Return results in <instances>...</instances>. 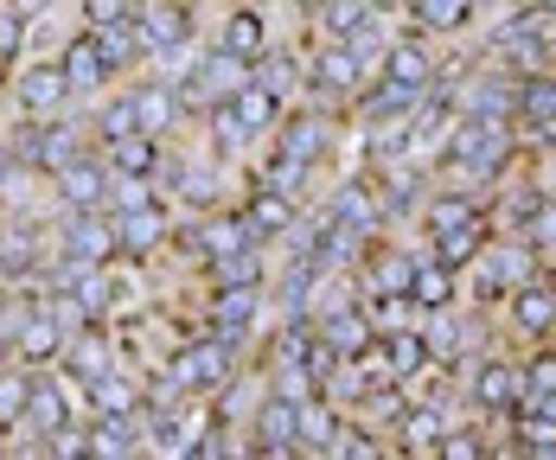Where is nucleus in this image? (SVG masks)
Segmentation results:
<instances>
[{
	"label": "nucleus",
	"mask_w": 556,
	"mask_h": 460,
	"mask_svg": "<svg viewBox=\"0 0 556 460\" xmlns=\"http://www.w3.org/2000/svg\"><path fill=\"white\" fill-rule=\"evenodd\" d=\"M237 212H243V225L256 243H269V237H288V230L301 225V212H294V199H281L269 186H250L243 199H237Z\"/></svg>",
	"instance_id": "24"
},
{
	"label": "nucleus",
	"mask_w": 556,
	"mask_h": 460,
	"mask_svg": "<svg viewBox=\"0 0 556 460\" xmlns=\"http://www.w3.org/2000/svg\"><path fill=\"white\" fill-rule=\"evenodd\" d=\"M327 218H339V225H352L365 243L371 237H384V199H378V186H371V173L365 179H345L333 192V205H327Z\"/></svg>",
	"instance_id": "22"
},
{
	"label": "nucleus",
	"mask_w": 556,
	"mask_h": 460,
	"mask_svg": "<svg viewBox=\"0 0 556 460\" xmlns=\"http://www.w3.org/2000/svg\"><path fill=\"white\" fill-rule=\"evenodd\" d=\"M493 46H511V52H531L544 64H556V7L551 0H511Z\"/></svg>",
	"instance_id": "15"
},
{
	"label": "nucleus",
	"mask_w": 556,
	"mask_h": 460,
	"mask_svg": "<svg viewBox=\"0 0 556 460\" xmlns=\"http://www.w3.org/2000/svg\"><path fill=\"white\" fill-rule=\"evenodd\" d=\"M26 26H33V20H26V13H13V7L0 0V84H7L13 71H20V46H26Z\"/></svg>",
	"instance_id": "39"
},
{
	"label": "nucleus",
	"mask_w": 556,
	"mask_h": 460,
	"mask_svg": "<svg viewBox=\"0 0 556 460\" xmlns=\"http://www.w3.org/2000/svg\"><path fill=\"white\" fill-rule=\"evenodd\" d=\"M90 39H97V52H103V64H110L115 77H128L135 64H141V33H135V20H122V26H90Z\"/></svg>",
	"instance_id": "34"
},
{
	"label": "nucleus",
	"mask_w": 556,
	"mask_h": 460,
	"mask_svg": "<svg viewBox=\"0 0 556 460\" xmlns=\"http://www.w3.org/2000/svg\"><path fill=\"white\" fill-rule=\"evenodd\" d=\"M339 422H345V409H333L320 391H314V397H301V403H294V448H301V455H333Z\"/></svg>",
	"instance_id": "25"
},
{
	"label": "nucleus",
	"mask_w": 556,
	"mask_h": 460,
	"mask_svg": "<svg viewBox=\"0 0 556 460\" xmlns=\"http://www.w3.org/2000/svg\"><path fill=\"white\" fill-rule=\"evenodd\" d=\"M435 455H442V460H480V455H493V435H486L480 422H467V429H454V422H447V435L435 442Z\"/></svg>",
	"instance_id": "38"
},
{
	"label": "nucleus",
	"mask_w": 556,
	"mask_h": 460,
	"mask_svg": "<svg viewBox=\"0 0 556 460\" xmlns=\"http://www.w3.org/2000/svg\"><path fill=\"white\" fill-rule=\"evenodd\" d=\"M0 237H7V205H0Z\"/></svg>",
	"instance_id": "45"
},
{
	"label": "nucleus",
	"mask_w": 556,
	"mask_h": 460,
	"mask_svg": "<svg viewBox=\"0 0 556 460\" xmlns=\"http://www.w3.org/2000/svg\"><path fill=\"white\" fill-rule=\"evenodd\" d=\"M365 320H371V333H396V327H416L422 307L409 288H390V294H365Z\"/></svg>",
	"instance_id": "35"
},
{
	"label": "nucleus",
	"mask_w": 556,
	"mask_h": 460,
	"mask_svg": "<svg viewBox=\"0 0 556 460\" xmlns=\"http://www.w3.org/2000/svg\"><path fill=\"white\" fill-rule=\"evenodd\" d=\"M396 7H403L409 33H422V39H454L480 13V0H396Z\"/></svg>",
	"instance_id": "23"
},
{
	"label": "nucleus",
	"mask_w": 556,
	"mask_h": 460,
	"mask_svg": "<svg viewBox=\"0 0 556 460\" xmlns=\"http://www.w3.org/2000/svg\"><path fill=\"white\" fill-rule=\"evenodd\" d=\"M525 391H556V340H538V352L525 358Z\"/></svg>",
	"instance_id": "40"
},
{
	"label": "nucleus",
	"mask_w": 556,
	"mask_h": 460,
	"mask_svg": "<svg viewBox=\"0 0 556 460\" xmlns=\"http://www.w3.org/2000/svg\"><path fill=\"white\" fill-rule=\"evenodd\" d=\"M365 84H371V64L352 52L345 39H327V46H314V52H307V97H314V103L345 110Z\"/></svg>",
	"instance_id": "4"
},
{
	"label": "nucleus",
	"mask_w": 556,
	"mask_h": 460,
	"mask_svg": "<svg viewBox=\"0 0 556 460\" xmlns=\"http://www.w3.org/2000/svg\"><path fill=\"white\" fill-rule=\"evenodd\" d=\"M52 250L77 256V263H115V230H110V212H64L58 205L52 218Z\"/></svg>",
	"instance_id": "13"
},
{
	"label": "nucleus",
	"mask_w": 556,
	"mask_h": 460,
	"mask_svg": "<svg viewBox=\"0 0 556 460\" xmlns=\"http://www.w3.org/2000/svg\"><path fill=\"white\" fill-rule=\"evenodd\" d=\"M237 371H243V352H230L224 340H212L205 327H199L192 340H179V345L167 352V378H173V391H179V397L212 403L224 384L237 378Z\"/></svg>",
	"instance_id": "2"
},
{
	"label": "nucleus",
	"mask_w": 556,
	"mask_h": 460,
	"mask_svg": "<svg viewBox=\"0 0 556 460\" xmlns=\"http://www.w3.org/2000/svg\"><path fill=\"white\" fill-rule=\"evenodd\" d=\"M518 141L538 154L556 148V64H538L518 77Z\"/></svg>",
	"instance_id": "9"
},
{
	"label": "nucleus",
	"mask_w": 556,
	"mask_h": 460,
	"mask_svg": "<svg viewBox=\"0 0 556 460\" xmlns=\"http://www.w3.org/2000/svg\"><path fill=\"white\" fill-rule=\"evenodd\" d=\"M7 103H13V97H7V84H0V110H7Z\"/></svg>",
	"instance_id": "43"
},
{
	"label": "nucleus",
	"mask_w": 556,
	"mask_h": 460,
	"mask_svg": "<svg viewBox=\"0 0 556 460\" xmlns=\"http://www.w3.org/2000/svg\"><path fill=\"white\" fill-rule=\"evenodd\" d=\"M307 13H314L320 39H352V33H365L378 20V0H314Z\"/></svg>",
	"instance_id": "29"
},
{
	"label": "nucleus",
	"mask_w": 556,
	"mask_h": 460,
	"mask_svg": "<svg viewBox=\"0 0 556 460\" xmlns=\"http://www.w3.org/2000/svg\"><path fill=\"white\" fill-rule=\"evenodd\" d=\"M307 179H314V167H301V161H288V154H269L263 167H256V186H269V192H281V199H307Z\"/></svg>",
	"instance_id": "36"
},
{
	"label": "nucleus",
	"mask_w": 556,
	"mask_h": 460,
	"mask_svg": "<svg viewBox=\"0 0 556 460\" xmlns=\"http://www.w3.org/2000/svg\"><path fill=\"white\" fill-rule=\"evenodd\" d=\"M276 154H288V161H301V167H327L339 154V141H345V110H333V103H288L281 110V122H276Z\"/></svg>",
	"instance_id": "1"
},
{
	"label": "nucleus",
	"mask_w": 556,
	"mask_h": 460,
	"mask_svg": "<svg viewBox=\"0 0 556 460\" xmlns=\"http://www.w3.org/2000/svg\"><path fill=\"white\" fill-rule=\"evenodd\" d=\"M371 358L384 365L390 378H403L409 391H416V378H429V365H435V352H429V340H422V327H396V333H378Z\"/></svg>",
	"instance_id": "20"
},
{
	"label": "nucleus",
	"mask_w": 556,
	"mask_h": 460,
	"mask_svg": "<svg viewBox=\"0 0 556 460\" xmlns=\"http://www.w3.org/2000/svg\"><path fill=\"white\" fill-rule=\"evenodd\" d=\"M52 199L64 212H110V161H103L97 141L77 148V154L52 173Z\"/></svg>",
	"instance_id": "5"
},
{
	"label": "nucleus",
	"mask_w": 556,
	"mask_h": 460,
	"mask_svg": "<svg viewBox=\"0 0 556 460\" xmlns=\"http://www.w3.org/2000/svg\"><path fill=\"white\" fill-rule=\"evenodd\" d=\"M250 77H256L263 90H276L281 103H294V97H307V52L269 39V46L256 52V64H250Z\"/></svg>",
	"instance_id": "21"
},
{
	"label": "nucleus",
	"mask_w": 556,
	"mask_h": 460,
	"mask_svg": "<svg viewBox=\"0 0 556 460\" xmlns=\"http://www.w3.org/2000/svg\"><path fill=\"white\" fill-rule=\"evenodd\" d=\"M467 403H473L480 422H500L505 409H518V403H525V358L486 345V352L467 365Z\"/></svg>",
	"instance_id": "3"
},
{
	"label": "nucleus",
	"mask_w": 556,
	"mask_h": 460,
	"mask_svg": "<svg viewBox=\"0 0 556 460\" xmlns=\"http://www.w3.org/2000/svg\"><path fill=\"white\" fill-rule=\"evenodd\" d=\"M77 416H84V409H71V384L52 378V371H33V384H26V409H20V442L39 448L52 429L77 422Z\"/></svg>",
	"instance_id": "11"
},
{
	"label": "nucleus",
	"mask_w": 556,
	"mask_h": 460,
	"mask_svg": "<svg viewBox=\"0 0 556 460\" xmlns=\"http://www.w3.org/2000/svg\"><path fill=\"white\" fill-rule=\"evenodd\" d=\"M409 294H416V307L422 314H435V307H454L460 301V276L447 269V263H435L429 250L416 256V276H409Z\"/></svg>",
	"instance_id": "31"
},
{
	"label": "nucleus",
	"mask_w": 556,
	"mask_h": 460,
	"mask_svg": "<svg viewBox=\"0 0 556 460\" xmlns=\"http://www.w3.org/2000/svg\"><path fill=\"white\" fill-rule=\"evenodd\" d=\"M435 71H442V58H435V46H429L422 33H396V39L384 46V58H378V77L409 84V90H429Z\"/></svg>",
	"instance_id": "18"
},
{
	"label": "nucleus",
	"mask_w": 556,
	"mask_h": 460,
	"mask_svg": "<svg viewBox=\"0 0 556 460\" xmlns=\"http://www.w3.org/2000/svg\"><path fill=\"white\" fill-rule=\"evenodd\" d=\"M115 358H122V345L110 340V327H77V333L64 340V352H58V378L71 384V397L84 403V391L115 371Z\"/></svg>",
	"instance_id": "7"
},
{
	"label": "nucleus",
	"mask_w": 556,
	"mask_h": 460,
	"mask_svg": "<svg viewBox=\"0 0 556 460\" xmlns=\"http://www.w3.org/2000/svg\"><path fill=\"white\" fill-rule=\"evenodd\" d=\"M7 97L20 103V115H39V122H52V115H64L77 103L71 84H64V71H58V58H39V64L13 71V77H7Z\"/></svg>",
	"instance_id": "12"
},
{
	"label": "nucleus",
	"mask_w": 556,
	"mask_h": 460,
	"mask_svg": "<svg viewBox=\"0 0 556 460\" xmlns=\"http://www.w3.org/2000/svg\"><path fill=\"white\" fill-rule=\"evenodd\" d=\"M205 135H212V148H218V154H250V148H256V135L237 122V110H230V103L205 110Z\"/></svg>",
	"instance_id": "37"
},
{
	"label": "nucleus",
	"mask_w": 556,
	"mask_h": 460,
	"mask_svg": "<svg viewBox=\"0 0 556 460\" xmlns=\"http://www.w3.org/2000/svg\"><path fill=\"white\" fill-rule=\"evenodd\" d=\"M480 7H511V0H480Z\"/></svg>",
	"instance_id": "44"
},
{
	"label": "nucleus",
	"mask_w": 556,
	"mask_h": 460,
	"mask_svg": "<svg viewBox=\"0 0 556 460\" xmlns=\"http://www.w3.org/2000/svg\"><path fill=\"white\" fill-rule=\"evenodd\" d=\"M135 33H141L148 58H173L192 46L199 13H192V0H135Z\"/></svg>",
	"instance_id": "6"
},
{
	"label": "nucleus",
	"mask_w": 556,
	"mask_h": 460,
	"mask_svg": "<svg viewBox=\"0 0 556 460\" xmlns=\"http://www.w3.org/2000/svg\"><path fill=\"white\" fill-rule=\"evenodd\" d=\"M314 333H320V345H327L333 358H371V345H378L371 320H365V307H358L352 294L314 301Z\"/></svg>",
	"instance_id": "8"
},
{
	"label": "nucleus",
	"mask_w": 556,
	"mask_h": 460,
	"mask_svg": "<svg viewBox=\"0 0 556 460\" xmlns=\"http://www.w3.org/2000/svg\"><path fill=\"white\" fill-rule=\"evenodd\" d=\"M301 7H314V0H301Z\"/></svg>",
	"instance_id": "46"
},
{
	"label": "nucleus",
	"mask_w": 556,
	"mask_h": 460,
	"mask_svg": "<svg viewBox=\"0 0 556 460\" xmlns=\"http://www.w3.org/2000/svg\"><path fill=\"white\" fill-rule=\"evenodd\" d=\"M256 314H263V288H212L205 301V333L224 340L230 352H243L256 333Z\"/></svg>",
	"instance_id": "16"
},
{
	"label": "nucleus",
	"mask_w": 556,
	"mask_h": 460,
	"mask_svg": "<svg viewBox=\"0 0 556 460\" xmlns=\"http://www.w3.org/2000/svg\"><path fill=\"white\" fill-rule=\"evenodd\" d=\"M505 327L518 333V340H556V288H551V269L544 276H531V282H518L505 294Z\"/></svg>",
	"instance_id": "14"
},
{
	"label": "nucleus",
	"mask_w": 556,
	"mask_h": 460,
	"mask_svg": "<svg viewBox=\"0 0 556 460\" xmlns=\"http://www.w3.org/2000/svg\"><path fill=\"white\" fill-rule=\"evenodd\" d=\"M218 46L230 58H243V64H256V52L269 46V13L250 7V0H237V7L224 13V26H218Z\"/></svg>",
	"instance_id": "26"
},
{
	"label": "nucleus",
	"mask_w": 556,
	"mask_h": 460,
	"mask_svg": "<svg viewBox=\"0 0 556 460\" xmlns=\"http://www.w3.org/2000/svg\"><path fill=\"white\" fill-rule=\"evenodd\" d=\"M230 110H237V122H243L256 141H263V135H276V122H281L288 103H281L276 90H263L256 77H243V84H237V97H230Z\"/></svg>",
	"instance_id": "32"
},
{
	"label": "nucleus",
	"mask_w": 556,
	"mask_h": 460,
	"mask_svg": "<svg viewBox=\"0 0 556 460\" xmlns=\"http://www.w3.org/2000/svg\"><path fill=\"white\" fill-rule=\"evenodd\" d=\"M110 230H115V263H154L161 250H167V199H154V205H135V212H110Z\"/></svg>",
	"instance_id": "10"
},
{
	"label": "nucleus",
	"mask_w": 556,
	"mask_h": 460,
	"mask_svg": "<svg viewBox=\"0 0 556 460\" xmlns=\"http://www.w3.org/2000/svg\"><path fill=\"white\" fill-rule=\"evenodd\" d=\"M135 115H141V135H161V141H167L173 128L186 122V110H179V90H173V77L135 84Z\"/></svg>",
	"instance_id": "27"
},
{
	"label": "nucleus",
	"mask_w": 556,
	"mask_h": 460,
	"mask_svg": "<svg viewBox=\"0 0 556 460\" xmlns=\"http://www.w3.org/2000/svg\"><path fill=\"white\" fill-rule=\"evenodd\" d=\"M20 179H33V173L20 167V154H13V141H7V135H0V199H7V192H13V186H20Z\"/></svg>",
	"instance_id": "42"
},
{
	"label": "nucleus",
	"mask_w": 556,
	"mask_h": 460,
	"mask_svg": "<svg viewBox=\"0 0 556 460\" xmlns=\"http://www.w3.org/2000/svg\"><path fill=\"white\" fill-rule=\"evenodd\" d=\"M110 173H141V179H161V161H167V141L161 135H122V141H97Z\"/></svg>",
	"instance_id": "28"
},
{
	"label": "nucleus",
	"mask_w": 556,
	"mask_h": 460,
	"mask_svg": "<svg viewBox=\"0 0 556 460\" xmlns=\"http://www.w3.org/2000/svg\"><path fill=\"white\" fill-rule=\"evenodd\" d=\"M551 7H556V0H551Z\"/></svg>",
	"instance_id": "48"
},
{
	"label": "nucleus",
	"mask_w": 556,
	"mask_h": 460,
	"mask_svg": "<svg viewBox=\"0 0 556 460\" xmlns=\"http://www.w3.org/2000/svg\"><path fill=\"white\" fill-rule=\"evenodd\" d=\"M135 20V0H84V26H122Z\"/></svg>",
	"instance_id": "41"
},
{
	"label": "nucleus",
	"mask_w": 556,
	"mask_h": 460,
	"mask_svg": "<svg viewBox=\"0 0 556 460\" xmlns=\"http://www.w3.org/2000/svg\"><path fill=\"white\" fill-rule=\"evenodd\" d=\"M243 448H256V455H301V448H294V397H281V391H269V384H263Z\"/></svg>",
	"instance_id": "17"
},
{
	"label": "nucleus",
	"mask_w": 556,
	"mask_h": 460,
	"mask_svg": "<svg viewBox=\"0 0 556 460\" xmlns=\"http://www.w3.org/2000/svg\"><path fill=\"white\" fill-rule=\"evenodd\" d=\"M205 282L212 288H263L269 282L263 243H243V250H230V256H212V263H205Z\"/></svg>",
	"instance_id": "30"
},
{
	"label": "nucleus",
	"mask_w": 556,
	"mask_h": 460,
	"mask_svg": "<svg viewBox=\"0 0 556 460\" xmlns=\"http://www.w3.org/2000/svg\"><path fill=\"white\" fill-rule=\"evenodd\" d=\"M122 135H141L135 90H103V103L90 110V141H122Z\"/></svg>",
	"instance_id": "33"
},
{
	"label": "nucleus",
	"mask_w": 556,
	"mask_h": 460,
	"mask_svg": "<svg viewBox=\"0 0 556 460\" xmlns=\"http://www.w3.org/2000/svg\"><path fill=\"white\" fill-rule=\"evenodd\" d=\"M58 71H64V84H71V97H77V103L103 97V90L115 84V71L103 64V52H97V39H90V26H84V33H77V39H71L64 52H58Z\"/></svg>",
	"instance_id": "19"
},
{
	"label": "nucleus",
	"mask_w": 556,
	"mask_h": 460,
	"mask_svg": "<svg viewBox=\"0 0 556 460\" xmlns=\"http://www.w3.org/2000/svg\"><path fill=\"white\" fill-rule=\"evenodd\" d=\"M250 7H263V0H250Z\"/></svg>",
	"instance_id": "47"
}]
</instances>
